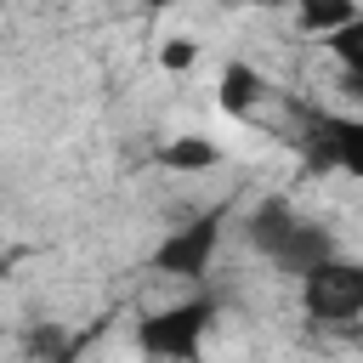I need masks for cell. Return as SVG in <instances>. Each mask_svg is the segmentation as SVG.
Segmentation results:
<instances>
[{
	"instance_id": "cell-10",
	"label": "cell",
	"mask_w": 363,
	"mask_h": 363,
	"mask_svg": "<svg viewBox=\"0 0 363 363\" xmlns=\"http://www.w3.org/2000/svg\"><path fill=\"white\" fill-rule=\"evenodd\" d=\"M68 335H74V329H62L57 318H34V323L23 329V352H28V363H51V357L68 346Z\"/></svg>"
},
{
	"instance_id": "cell-9",
	"label": "cell",
	"mask_w": 363,
	"mask_h": 363,
	"mask_svg": "<svg viewBox=\"0 0 363 363\" xmlns=\"http://www.w3.org/2000/svg\"><path fill=\"white\" fill-rule=\"evenodd\" d=\"M329 51H335V62L346 68V91L363 96V11H357L340 34H329Z\"/></svg>"
},
{
	"instance_id": "cell-6",
	"label": "cell",
	"mask_w": 363,
	"mask_h": 363,
	"mask_svg": "<svg viewBox=\"0 0 363 363\" xmlns=\"http://www.w3.org/2000/svg\"><path fill=\"white\" fill-rule=\"evenodd\" d=\"M261 96H267V79H261L250 62H227V68H221V79H216V102H221V113L250 119V113L261 108Z\"/></svg>"
},
{
	"instance_id": "cell-8",
	"label": "cell",
	"mask_w": 363,
	"mask_h": 363,
	"mask_svg": "<svg viewBox=\"0 0 363 363\" xmlns=\"http://www.w3.org/2000/svg\"><path fill=\"white\" fill-rule=\"evenodd\" d=\"M357 17V0H295V23L306 28V34H340L346 23Z\"/></svg>"
},
{
	"instance_id": "cell-4",
	"label": "cell",
	"mask_w": 363,
	"mask_h": 363,
	"mask_svg": "<svg viewBox=\"0 0 363 363\" xmlns=\"http://www.w3.org/2000/svg\"><path fill=\"white\" fill-rule=\"evenodd\" d=\"M301 312L318 329H346L363 318V261L329 255L301 278Z\"/></svg>"
},
{
	"instance_id": "cell-2",
	"label": "cell",
	"mask_w": 363,
	"mask_h": 363,
	"mask_svg": "<svg viewBox=\"0 0 363 363\" xmlns=\"http://www.w3.org/2000/svg\"><path fill=\"white\" fill-rule=\"evenodd\" d=\"M227 216H233L227 204H210V210L187 216L182 227H170V233L153 244L147 267H153L159 278H182V284H199V278L210 272L216 250H221V227H227Z\"/></svg>"
},
{
	"instance_id": "cell-5",
	"label": "cell",
	"mask_w": 363,
	"mask_h": 363,
	"mask_svg": "<svg viewBox=\"0 0 363 363\" xmlns=\"http://www.w3.org/2000/svg\"><path fill=\"white\" fill-rule=\"evenodd\" d=\"M295 147H301V159H306L312 176L340 170V176L363 182V119H352V113H312L301 125Z\"/></svg>"
},
{
	"instance_id": "cell-3",
	"label": "cell",
	"mask_w": 363,
	"mask_h": 363,
	"mask_svg": "<svg viewBox=\"0 0 363 363\" xmlns=\"http://www.w3.org/2000/svg\"><path fill=\"white\" fill-rule=\"evenodd\" d=\"M216 323V295H193V301H176V306H159L136 323V346L159 363H193L204 335Z\"/></svg>"
},
{
	"instance_id": "cell-14",
	"label": "cell",
	"mask_w": 363,
	"mask_h": 363,
	"mask_svg": "<svg viewBox=\"0 0 363 363\" xmlns=\"http://www.w3.org/2000/svg\"><path fill=\"white\" fill-rule=\"evenodd\" d=\"M136 6H147V11H164V6H170V0H136Z\"/></svg>"
},
{
	"instance_id": "cell-1",
	"label": "cell",
	"mask_w": 363,
	"mask_h": 363,
	"mask_svg": "<svg viewBox=\"0 0 363 363\" xmlns=\"http://www.w3.org/2000/svg\"><path fill=\"white\" fill-rule=\"evenodd\" d=\"M244 238H250L255 255H267V261H272L278 272H289L295 284H301L318 261L340 255V250H335V233H329L323 221L301 216L289 199H261V204L244 216Z\"/></svg>"
},
{
	"instance_id": "cell-12",
	"label": "cell",
	"mask_w": 363,
	"mask_h": 363,
	"mask_svg": "<svg viewBox=\"0 0 363 363\" xmlns=\"http://www.w3.org/2000/svg\"><path fill=\"white\" fill-rule=\"evenodd\" d=\"M159 62H164L170 74H187V68L199 62V40H193V34H170V40L159 45Z\"/></svg>"
},
{
	"instance_id": "cell-13",
	"label": "cell",
	"mask_w": 363,
	"mask_h": 363,
	"mask_svg": "<svg viewBox=\"0 0 363 363\" xmlns=\"http://www.w3.org/2000/svg\"><path fill=\"white\" fill-rule=\"evenodd\" d=\"M17 261H23V250H6V255H0V289H6V278H11Z\"/></svg>"
},
{
	"instance_id": "cell-11",
	"label": "cell",
	"mask_w": 363,
	"mask_h": 363,
	"mask_svg": "<svg viewBox=\"0 0 363 363\" xmlns=\"http://www.w3.org/2000/svg\"><path fill=\"white\" fill-rule=\"evenodd\" d=\"M108 329H113V312H102L96 323H85V329H74V335H68V346H62V352H57L51 363H79V357H85V352H91V346H96V340L108 335Z\"/></svg>"
},
{
	"instance_id": "cell-7",
	"label": "cell",
	"mask_w": 363,
	"mask_h": 363,
	"mask_svg": "<svg viewBox=\"0 0 363 363\" xmlns=\"http://www.w3.org/2000/svg\"><path fill=\"white\" fill-rule=\"evenodd\" d=\"M153 164L159 170H176V176H193V170H216L221 164V147L204 142V136H170L153 147Z\"/></svg>"
}]
</instances>
